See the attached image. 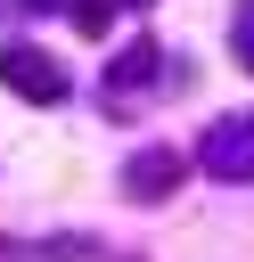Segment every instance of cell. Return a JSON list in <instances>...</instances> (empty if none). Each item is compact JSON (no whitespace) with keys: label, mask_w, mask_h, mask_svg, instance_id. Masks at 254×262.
<instances>
[{"label":"cell","mask_w":254,"mask_h":262,"mask_svg":"<svg viewBox=\"0 0 254 262\" xmlns=\"http://www.w3.org/2000/svg\"><path fill=\"white\" fill-rule=\"evenodd\" d=\"M147 66H156V49L139 41V49H123V57H115V74H107V82H115V90H131V82H147Z\"/></svg>","instance_id":"4"},{"label":"cell","mask_w":254,"mask_h":262,"mask_svg":"<svg viewBox=\"0 0 254 262\" xmlns=\"http://www.w3.org/2000/svg\"><path fill=\"white\" fill-rule=\"evenodd\" d=\"M197 147H205V172H221V180H254V115H221Z\"/></svg>","instance_id":"2"},{"label":"cell","mask_w":254,"mask_h":262,"mask_svg":"<svg viewBox=\"0 0 254 262\" xmlns=\"http://www.w3.org/2000/svg\"><path fill=\"white\" fill-rule=\"evenodd\" d=\"M180 172H188V164H180L172 147H156V156H139V164L123 172V188H131V196H164V188H172Z\"/></svg>","instance_id":"3"},{"label":"cell","mask_w":254,"mask_h":262,"mask_svg":"<svg viewBox=\"0 0 254 262\" xmlns=\"http://www.w3.org/2000/svg\"><path fill=\"white\" fill-rule=\"evenodd\" d=\"M238 49H246V66H254V0H246V16H238Z\"/></svg>","instance_id":"6"},{"label":"cell","mask_w":254,"mask_h":262,"mask_svg":"<svg viewBox=\"0 0 254 262\" xmlns=\"http://www.w3.org/2000/svg\"><path fill=\"white\" fill-rule=\"evenodd\" d=\"M0 82H8L16 98H33V106H57V98H66V66L41 57V49H25V41L0 49Z\"/></svg>","instance_id":"1"},{"label":"cell","mask_w":254,"mask_h":262,"mask_svg":"<svg viewBox=\"0 0 254 262\" xmlns=\"http://www.w3.org/2000/svg\"><path fill=\"white\" fill-rule=\"evenodd\" d=\"M107 25H115L107 0H74V33H107Z\"/></svg>","instance_id":"5"}]
</instances>
